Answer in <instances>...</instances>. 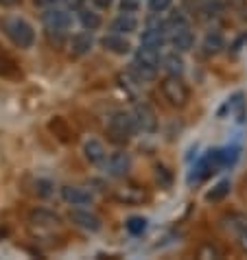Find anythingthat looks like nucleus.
<instances>
[{"instance_id": "5701e85b", "label": "nucleus", "mask_w": 247, "mask_h": 260, "mask_svg": "<svg viewBox=\"0 0 247 260\" xmlns=\"http://www.w3.org/2000/svg\"><path fill=\"white\" fill-rule=\"evenodd\" d=\"M217 155H219V164L221 169H228V166H234L238 155H241V149L238 147H223V149H217Z\"/></svg>"}, {"instance_id": "1a4fd4ad", "label": "nucleus", "mask_w": 247, "mask_h": 260, "mask_svg": "<svg viewBox=\"0 0 247 260\" xmlns=\"http://www.w3.org/2000/svg\"><path fill=\"white\" fill-rule=\"evenodd\" d=\"M134 122H136V132L140 134H153L158 129V116L153 112V107H149L147 103H138L132 112Z\"/></svg>"}, {"instance_id": "9d476101", "label": "nucleus", "mask_w": 247, "mask_h": 260, "mask_svg": "<svg viewBox=\"0 0 247 260\" xmlns=\"http://www.w3.org/2000/svg\"><path fill=\"white\" fill-rule=\"evenodd\" d=\"M105 173L114 179L125 177L129 171H132V155L127 151H114V153L105 160Z\"/></svg>"}, {"instance_id": "412c9836", "label": "nucleus", "mask_w": 247, "mask_h": 260, "mask_svg": "<svg viewBox=\"0 0 247 260\" xmlns=\"http://www.w3.org/2000/svg\"><path fill=\"white\" fill-rule=\"evenodd\" d=\"M162 70L166 72V75H177V77L184 75L186 66H184V59H181V55L177 53V50H173V53L162 57Z\"/></svg>"}, {"instance_id": "6ab92c4d", "label": "nucleus", "mask_w": 247, "mask_h": 260, "mask_svg": "<svg viewBox=\"0 0 247 260\" xmlns=\"http://www.w3.org/2000/svg\"><path fill=\"white\" fill-rule=\"evenodd\" d=\"M83 155L90 164H105V160H107L105 144L101 140H88L83 144Z\"/></svg>"}, {"instance_id": "bb28decb", "label": "nucleus", "mask_w": 247, "mask_h": 260, "mask_svg": "<svg viewBox=\"0 0 247 260\" xmlns=\"http://www.w3.org/2000/svg\"><path fill=\"white\" fill-rule=\"evenodd\" d=\"M35 194H38V197H50V194L55 192V184L50 182V179H44V177H40V179H35Z\"/></svg>"}, {"instance_id": "b1692460", "label": "nucleus", "mask_w": 247, "mask_h": 260, "mask_svg": "<svg viewBox=\"0 0 247 260\" xmlns=\"http://www.w3.org/2000/svg\"><path fill=\"white\" fill-rule=\"evenodd\" d=\"M230 190H232V184H230V179H221L219 184L214 186L212 190H210L208 194H206V199L210 201V204H217V201H223L225 197L230 194Z\"/></svg>"}, {"instance_id": "2f4dec72", "label": "nucleus", "mask_w": 247, "mask_h": 260, "mask_svg": "<svg viewBox=\"0 0 247 260\" xmlns=\"http://www.w3.org/2000/svg\"><path fill=\"white\" fill-rule=\"evenodd\" d=\"M64 5H66V9L79 11V9H81V7L85 5V0H64Z\"/></svg>"}, {"instance_id": "a878e982", "label": "nucleus", "mask_w": 247, "mask_h": 260, "mask_svg": "<svg viewBox=\"0 0 247 260\" xmlns=\"http://www.w3.org/2000/svg\"><path fill=\"white\" fill-rule=\"evenodd\" d=\"M16 72H18L16 61H13L11 57L7 55L3 48H0V77H13Z\"/></svg>"}, {"instance_id": "f03ea898", "label": "nucleus", "mask_w": 247, "mask_h": 260, "mask_svg": "<svg viewBox=\"0 0 247 260\" xmlns=\"http://www.w3.org/2000/svg\"><path fill=\"white\" fill-rule=\"evenodd\" d=\"M0 28H3V33L11 40L13 46H18V48H31L33 46L35 31L24 18L5 16V18H0Z\"/></svg>"}, {"instance_id": "a211bd4d", "label": "nucleus", "mask_w": 247, "mask_h": 260, "mask_svg": "<svg viewBox=\"0 0 247 260\" xmlns=\"http://www.w3.org/2000/svg\"><path fill=\"white\" fill-rule=\"evenodd\" d=\"M136 28H138V20H136L134 13H120V16H116L110 24V31L120 33V35L136 33Z\"/></svg>"}, {"instance_id": "72a5a7b5", "label": "nucleus", "mask_w": 247, "mask_h": 260, "mask_svg": "<svg viewBox=\"0 0 247 260\" xmlns=\"http://www.w3.org/2000/svg\"><path fill=\"white\" fill-rule=\"evenodd\" d=\"M90 3L97 7V9H107V7L112 5V0H90Z\"/></svg>"}, {"instance_id": "f257e3e1", "label": "nucleus", "mask_w": 247, "mask_h": 260, "mask_svg": "<svg viewBox=\"0 0 247 260\" xmlns=\"http://www.w3.org/2000/svg\"><path fill=\"white\" fill-rule=\"evenodd\" d=\"M162 68V59H160V50L140 46L134 55V61L129 66V75H134L138 83L142 81H153L158 77V70Z\"/></svg>"}, {"instance_id": "393cba45", "label": "nucleus", "mask_w": 247, "mask_h": 260, "mask_svg": "<svg viewBox=\"0 0 247 260\" xmlns=\"http://www.w3.org/2000/svg\"><path fill=\"white\" fill-rule=\"evenodd\" d=\"M125 228L132 236H142L144 230H147V219H144V216H129Z\"/></svg>"}, {"instance_id": "6e6552de", "label": "nucleus", "mask_w": 247, "mask_h": 260, "mask_svg": "<svg viewBox=\"0 0 247 260\" xmlns=\"http://www.w3.org/2000/svg\"><path fill=\"white\" fill-rule=\"evenodd\" d=\"M114 201H118L122 206H140L149 199V192L142 188V186H136V184H125V186H118L114 188L112 192Z\"/></svg>"}, {"instance_id": "ddd939ff", "label": "nucleus", "mask_w": 247, "mask_h": 260, "mask_svg": "<svg viewBox=\"0 0 247 260\" xmlns=\"http://www.w3.org/2000/svg\"><path fill=\"white\" fill-rule=\"evenodd\" d=\"M101 46H103L107 53H112V55H129L132 53V42H129L125 35H120V33H107L103 40H101Z\"/></svg>"}, {"instance_id": "dca6fc26", "label": "nucleus", "mask_w": 247, "mask_h": 260, "mask_svg": "<svg viewBox=\"0 0 247 260\" xmlns=\"http://www.w3.org/2000/svg\"><path fill=\"white\" fill-rule=\"evenodd\" d=\"M142 46H149V48H156L160 50L166 42H169V31L166 28H156V26H147L144 28V33H142Z\"/></svg>"}, {"instance_id": "20e7f679", "label": "nucleus", "mask_w": 247, "mask_h": 260, "mask_svg": "<svg viewBox=\"0 0 247 260\" xmlns=\"http://www.w3.org/2000/svg\"><path fill=\"white\" fill-rule=\"evenodd\" d=\"M28 230L35 238H53L61 230V219L48 210H33L28 214Z\"/></svg>"}, {"instance_id": "f704fd0d", "label": "nucleus", "mask_w": 247, "mask_h": 260, "mask_svg": "<svg viewBox=\"0 0 247 260\" xmlns=\"http://www.w3.org/2000/svg\"><path fill=\"white\" fill-rule=\"evenodd\" d=\"M20 3H22V0H0V7H16Z\"/></svg>"}, {"instance_id": "9b49d317", "label": "nucleus", "mask_w": 247, "mask_h": 260, "mask_svg": "<svg viewBox=\"0 0 247 260\" xmlns=\"http://www.w3.org/2000/svg\"><path fill=\"white\" fill-rule=\"evenodd\" d=\"M68 219L75 223L77 228L85 230V232H101L103 230V221H101L99 214H94L92 210H83V208H75V210H70Z\"/></svg>"}, {"instance_id": "f3484780", "label": "nucleus", "mask_w": 247, "mask_h": 260, "mask_svg": "<svg viewBox=\"0 0 247 260\" xmlns=\"http://www.w3.org/2000/svg\"><path fill=\"white\" fill-rule=\"evenodd\" d=\"M223 114H230V118L243 120V116H245V96H243V92H236L234 96L228 99V103L219 110V116H223Z\"/></svg>"}, {"instance_id": "aec40b11", "label": "nucleus", "mask_w": 247, "mask_h": 260, "mask_svg": "<svg viewBox=\"0 0 247 260\" xmlns=\"http://www.w3.org/2000/svg\"><path fill=\"white\" fill-rule=\"evenodd\" d=\"M77 18L85 31H97V28H101V24H103L101 13H97V9H90V7H85V5L77 11Z\"/></svg>"}, {"instance_id": "4be33fe9", "label": "nucleus", "mask_w": 247, "mask_h": 260, "mask_svg": "<svg viewBox=\"0 0 247 260\" xmlns=\"http://www.w3.org/2000/svg\"><path fill=\"white\" fill-rule=\"evenodd\" d=\"M223 50V35L219 31H210L203 38V53L206 55H217Z\"/></svg>"}, {"instance_id": "cd10ccee", "label": "nucleus", "mask_w": 247, "mask_h": 260, "mask_svg": "<svg viewBox=\"0 0 247 260\" xmlns=\"http://www.w3.org/2000/svg\"><path fill=\"white\" fill-rule=\"evenodd\" d=\"M197 258H203V260H210V258H223V251L217 247L212 243H203L201 247L197 249Z\"/></svg>"}, {"instance_id": "39448f33", "label": "nucleus", "mask_w": 247, "mask_h": 260, "mask_svg": "<svg viewBox=\"0 0 247 260\" xmlns=\"http://www.w3.org/2000/svg\"><path fill=\"white\" fill-rule=\"evenodd\" d=\"M134 134H136V122H134L132 112H116L107 120V136H110L112 142L125 144L132 140Z\"/></svg>"}, {"instance_id": "423d86ee", "label": "nucleus", "mask_w": 247, "mask_h": 260, "mask_svg": "<svg viewBox=\"0 0 247 260\" xmlns=\"http://www.w3.org/2000/svg\"><path fill=\"white\" fill-rule=\"evenodd\" d=\"M221 228L225 234L234 238L238 249L247 254V214L245 212H228L221 216Z\"/></svg>"}, {"instance_id": "2eb2a0df", "label": "nucleus", "mask_w": 247, "mask_h": 260, "mask_svg": "<svg viewBox=\"0 0 247 260\" xmlns=\"http://www.w3.org/2000/svg\"><path fill=\"white\" fill-rule=\"evenodd\" d=\"M169 42H171V46L175 48L177 53H188V50L195 46V33L191 31V26L179 28V31L169 35Z\"/></svg>"}, {"instance_id": "4468645a", "label": "nucleus", "mask_w": 247, "mask_h": 260, "mask_svg": "<svg viewBox=\"0 0 247 260\" xmlns=\"http://www.w3.org/2000/svg\"><path fill=\"white\" fill-rule=\"evenodd\" d=\"M70 55L72 57H83L88 55L92 46H94V38H92V31H81L77 35H72L70 38Z\"/></svg>"}, {"instance_id": "c85d7f7f", "label": "nucleus", "mask_w": 247, "mask_h": 260, "mask_svg": "<svg viewBox=\"0 0 247 260\" xmlns=\"http://www.w3.org/2000/svg\"><path fill=\"white\" fill-rule=\"evenodd\" d=\"M156 182L160 184V188H171L173 175H171V171L166 169V166H158L156 169Z\"/></svg>"}, {"instance_id": "0eeeda50", "label": "nucleus", "mask_w": 247, "mask_h": 260, "mask_svg": "<svg viewBox=\"0 0 247 260\" xmlns=\"http://www.w3.org/2000/svg\"><path fill=\"white\" fill-rule=\"evenodd\" d=\"M42 24H44L46 31H57V33H66L68 28L72 26V16L70 9L66 7H48L42 13Z\"/></svg>"}, {"instance_id": "7ed1b4c3", "label": "nucleus", "mask_w": 247, "mask_h": 260, "mask_svg": "<svg viewBox=\"0 0 247 260\" xmlns=\"http://www.w3.org/2000/svg\"><path fill=\"white\" fill-rule=\"evenodd\" d=\"M160 90H162V96L171 107H186L191 101V90L184 83V79L177 75H166L160 81Z\"/></svg>"}, {"instance_id": "c756f323", "label": "nucleus", "mask_w": 247, "mask_h": 260, "mask_svg": "<svg viewBox=\"0 0 247 260\" xmlns=\"http://www.w3.org/2000/svg\"><path fill=\"white\" fill-rule=\"evenodd\" d=\"M173 5V0H149V11L151 13H164L169 11Z\"/></svg>"}, {"instance_id": "f8f14e48", "label": "nucleus", "mask_w": 247, "mask_h": 260, "mask_svg": "<svg viewBox=\"0 0 247 260\" xmlns=\"http://www.w3.org/2000/svg\"><path fill=\"white\" fill-rule=\"evenodd\" d=\"M61 199L66 201V204L70 206H90L92 201H94V194L88 190V188H83V186H64L61 188Z\"/></svg>"}, {"instance_id": "473e14b6", "label": "nucleus", "mask_w": 247, "mask_h": 260, "mask_svg": "<svg viewBox=\"0 0 247 260\" xmlns=\"http://www.w3.org/2000/svg\"><path fill=\"white\" fill-rule=\"evenodd\" d=\"M35 7H42V9H48V7H55L57 0H33Z\"/></svg>"}, {"instance_id": "7c9ffc66", "label": "nucleus", "mask_w": 247, "mask_h": 260, "mask_svg": "<svg viewBox=\"0 0 247 260\" xmlns=\"http://www.w3.org/2000/svg\"><path fill=\"white\" fill-rule=\"evenodd\" d=\"M118 9H120V13H136L140 9V0H120Z\"/></svg>"}]
</instances>
